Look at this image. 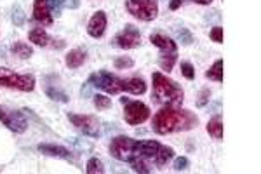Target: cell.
Wrapping results in <instances>:
<instances>
[{
    "instance_id": "33",
    "label": "cell",
    "mask_w": 261,
    "mask_h": 174,
    "mask_svg": "<svg viewBox=\"0 0 261 174\" xmlns=\"http://www.w3.org/2000/svg\"><path fill=\"white\" fill-rule=\"evenodd\" d=\"M185 2H186V0H171V2H169V9L171 11H178Z\"/></svg>"
},
{
    "instance_id": "15",
    "label": "cell",
    "mask_w": 261,
    "mask_h": 174,
    "mask_svg": "<svg viewBox=\"0 0 261 174\" xmlns=\"http://www.w3.org/2000/svg\"><path fill=\"white\" fill-rule=\"evenodd\" d=\"M84 61H85V51L84 49H72L67 54V58H64V64H67L68 68H72V70L82 66Z\"/></svg>"
},
{
    "instance_id": "1",
    "label": "cell",
    "mask_w": 261,
    "mask_h": 174,
    "mask_svg": "<svg viewBox=\"0 0 261 174\" xmlns=\"http://www.w3.org/2000/svg\"><path fill=\"white\" fill-rule=\"evenodd\" d=\"M199 125V117L190 110L178 107H164L153 115L152 127L157 134H174V132L191 131Z\"/></svg>"
},
{
    "instance_id": "9",
    "label": "cell",
    "mask_w": 261,
    "mask_h": 174,
    "mask_svg": "<svg viewBox=\"0 0 261 174\" xmlns=\"http://www.w3.org/2000/svg\"><path fill=\"white\" fill-rule=\"evenodd\" d=\"M0 122L6 125L9 131L16 132V134H23L28 129V120L23 112L11 110L7 107H0Z\"/></svg>"
},
{
    "instance_id": "30",
    "label": "cell",
    "mask_w": 261,
    "mask_h": 174,
    "mask_svg": "<svg viewBox=\"0 0 261 174\" xmlns=\"http://www.w3.org/2000/svg\"><path fill=\"white\" fill-rule=\"evenodd\" d=\"M209 98H211V91L207 87H204L201 92H199V99H197V107L202 108L209 103Z\"/></svg>"
},
{
    "instance_id": "14",
    "label": "cell",
    "mask_w": 261,
    "mask_h": 174,
    "mask_svg": "<svg viewBox=\"0 0 261 174\" xmlns=\"http://www.w3.org/2000/svg\"><path fill=\"white\" fill-rule=\"evenodd\" d=\"M37 150H39L40 153H44V155H47V157H56V159H64V160H72L73 159L70 150L61 147V145L40 143L39 147H37Z\"/></svg>"
},
{
    "instance_id": "6",
    "label": "cell",
    "mask_w": 261,
    "mask_h": 174,
    "mask_svg": "<svg viewBox=\"0 0 261 174\" xmlns=\"http://www.w3.org/2000/svg\"><path fill=\"white\" fill-rule=\"evenodd\" d=\"M136 141L129 136H117L110 143V155L120 162H133L138 159Z\"/></svg>"
},
{
    "instance_id": "20",
    "label": "cell",
    "mask_w": 261,
    "mask_h": 174,
    "mask_svg": "<svg viewBox=\"0 0 261 174\" xmlns=\"http://www.w3.org/2000/svg\"><path fill=\"white\" fill-rule=\"evenodd\" d=\"M46 94H47L51 99L61 101V103H68V101H70V98H68L67 92L61 91V89H58V87H52L51 84H46Z\"/></svg>"
},
{
    "instance_id": "24",
    "label": "cell",
    "mask_w": 261,
    "mask_h": 174,
    "mask_svg": "<svg viewBox=\"0 0 261 174\" xmlns=\"http://www.w3.org/2000/svg\"><path fill=\"white\" fill-rule=\"evenodd\" d=\"M92 101H94V107L97 110H108L112 107V99L105 94H94L92 96Z\"/></svg>"
},
{
    "instance_id": "21",
    "label": "cell",
    "mask_w": 261,
    "mask_h": 174,
    "mask_svg": "<svg viewBox=\"0 0 261 174\" xmlns=\"http://www.w3.org/2000/svg\"><path fill=\"white\" fill-rule=\"evenodd\" d=\"M207 132H209V136H213L214 140L221 141L223 140V122L219 119L209 120V124H207Z\"/></svg>"
},
{
    "instance_id": "16",
    "label": "cell",
    "mask_w": 261,
    "mask_h": 174,
    "mask_svg": "<svg viewBox=\"0 0 261 174\" xmlns=\"http://www.w3.org/2000/svg\"><path fill=\"white\" fill-rule=\"evenodd\" d=\"M28 39H30V42H34L35 46H40V47H47L49 42H52L49 33L44 28H34V30H30Z\"/></svg>"
},
{
    "instance_id": "36",
    "label": "cell",
    "mask_w": 261,
    "mask_h": 174,
    "mask_svg": "<svg viewBox=\"0 0 261 174\" xmlns=\"http://www.w3.org/2000/svg\"><path fill=\"white\" fill-rule=\"evenodd\" d=\"M190 2L199 4V6H209V4H213V0H190Z\"/></svg>"
},
{
    "instance_id": "19",
    "label": "cell",
    "mask_w": 261,
    "mask_h": 174,
    "mask_svg": "<svg viewBox=\"0 0 261 174\" xmlns=\"http://www.w3.org/2000/svg\"><path fill=\"white\" fill-rule=\"evenodd\" d=\"M173 157H174V150L171 147H164V145H162L157 153V159H155V165H157V167H164Z\"/></svg>"
},
{
    "instance_id": "17",
    "label": "cell",
    "mask_w": 261,
    "mask_h": 174,
    "mask_svg": "<svg viewBox=\"0 0 261 174\" xmlns=\"http://www.w3.org/2000/svg\"><path fill=\"white\" fill-rule=\"evenodd\" d=\"M11 52L14 56H18V58H21V59H28V58H31L34 56V49H31L28 44H24V42H14L11 46Z\"/></svg>"
},
{
    "instance_id": "29",
    "label": "cell",
    "mask_w": 261,
    "mask_h": 174,
    "mask_svg": "<svg viewBox=\"0 0 261 174\" xmlns=\"http://www.w3.org/2000/svg\"><path fill=\"white\" fill-rule=\"evenodd\" d=\"M181 74L185 75V79L193 80L195 79V68L190 61H183L181 63Z\"/></svg>"
},
{
    "instance_id": "25",
    "label": "cell",
    "mask_w": 261,
    "mask_h": 174,
    "mask_svg": "<svg viewBox=\"0 0 261 174\" xmlns=\"http://www.w3.org/2000/svg\"><path fill=\"white\" fill-rule=\"evenodd\" d=\"M176 37H178V40L179 42L183 44V46H190L191 42H193V35L190 33L188 31V28H178L176 30Z\"/></svg>"
},
{
    "instance_id": "11",
    "label": "cell",
    "mask_w": 261,
    "mask_h": 174,
    "mask_svg": "<svg viewBox=\"0 0 261 174\" xmlns=\"http://www.w3.org/2000/svg\"><path fill=\"white\" fill-rule=\"evenodd\" d=\"M113 44H115L117 47H120V49H134V47L141 46V33L140 30H138L134 25H125L124 30L120 31V33L115 35V39H113Z\"/></svg>"
},
{
    "instance_id": "34",
    "label": "cell",
    "mask_w": 261,
    "mask_h": 174,
    "mask_svg": "<svg viewBox=\"0 0 261 174\" xmlns=\"http://www.w3.org/2000/svg\"><path fill=\"white\" fill-rule=\"evenodd\" d=\"M64 6L70 7V9H77L80 6V2L79 0H64Z\"/></svg>"
},
{
    "instance_id": "31",
    "label": "cell",
    "mask_w": 261,
    "mask_h": 174,
    "mask_svg": "<svg viewBox=\"0 0 261 174\" xmlns=\"http://www.w3.org/2000/svg\"><path fill=\"white\" fill-rule=\"evenodd\" d=\"M209 37L216 44H223V28L221 26H214L213 30L209 31Z\"/></svg>"
},
{
    "instance_id": "22",
    "label": "cell",
    "mask_w": 261,
    "mask_h": 174,
    "mask_svg": "<svg viewBox=\"0 0 261 174\" xmlns=\"http://www.w3.org/2000/svg\"><path fill=\"white\" fill-rule=\"evenodd\" d=\"M85 172L87 174H103L105 172V167H103V162L96 157L87 160V165H85Z\"/></svg>"
},
{
    "instance_id": "18",
    "label": "cell",
    "mask_w": 261,
    "mask_h": 174,
    "mask_svg": "<svg viewBox=\"0 0 261 174\" xmlns=\"http://www.w3.org/2000/svg\"><path fill=\"white\" fill-rule=\"evenodd\" d=\"M206 77L214 82H223V59H216L213 66L206 72Z\"/></svg>"
},
{
    "instance_id": "3",
    "label": "cell",
    "mask_w": 261,
    "mask_h": 174,
    "mask_svg": "<svg viewBox=\"0 0 261 174\" xmlns=\"http://www.w3.org/2000/svg\"><path fill=\"white\" fill-rule=\"evenodd\" d=\"M152 98L157 103H162L166 107H179L185 99V92L179 84L169 79L167 75L160 74V72H153L152 75Z\"/></svg>"
},
{
    "instance_id": "5",
    "label": "cell",
    "mask_w": 261,
    "mask_h": 174,
    "mask_svg": "<svg viewBox=\"0 0 261 174\" xmlns=\"http://www.w3.org/2000/svg\"><path fill=\"white\" fill-rule=\"evenodd\" d=\"M0 86L21 92H31L35 89V77L30 74H14L9 68L0 66Z\"/></svg>"
},
{
    "instance_id": "35",
    "label": "cell",
    "mask_w": 261,
    "mask_h": 174,
    "mask_svg": "<svg viewBox=\"0 0 261 174\" xmlns=\"http://www.w3.org/2000/svg\"><path fill=\"white\" fill-rule=\"evenodd\" d=\"M80 94H82V96H89V94H91V84H85V86L82 87V91H80Z\"/></svg>"
},
{
    "instance_id": "28",
    "label": "cell",
    "mask_w": 261,
    "mask_h": 174,
    "mask_svg": "<svg viewBox=\"0 0 261 174\" xmlns=\"http://www.w3.org/2000/svg\"><path fill=\"white\" fill-rule=\"evenodd\" d=\"M12 21H14L16 26H23L24 25V13H23V9L19 6H16L14 9H12Z\"/></svg>"
},
{
    "instance_id": "2",
    "label": "cell",
    "mask_w": 261,
    "mask_h": 174,
    "mask_svg": "<svg viewBox=\"0 0 261 174\" xmlns=\"http://www.w3.org/2000/svg\"><path fill=\"white\" fill-rule=\"evenodd\" d=\"M91 87L101 89L107 94H117V92H130V94H145L146 84L140 77H133V79H120V77L110 74L107 70H100L92 74L87 80Z\"/></svg>"
},
{
    "instance_id": "23",
    "label": "cell",
    "mask_w": 261,
    "mask_h": 174,
    "mask_svg": "<svg viewBox=\"0 0 261 174\" xmlns=\"http://www.w3.org/2000/svg\"><path fill=\"white\" fill-rule=\"evenodd\" d=\"M129 164H130V167H133L134 172H141V174L152 172V165H150L146 160H143V159H134L133 162H129Z\"/></svg>"
},
{
    "instance_id": "13",
    "label": "cell",
    "mask_w": 261,
    "mask_h": 174,
    "mask_svg": "<svg viewBox=\"0 0 261 174\" xmlns=\"http://www.w3.org/2000/svg\"><path fill=\"white\" fill-rule=\"evenodd\" d=\"M34 19L44 26L52 25L54 16H52L51 9H49L47 0H34Z\"/></svg>"
},
{
    "instance_id": "26",
    "label": "cell",
    "mask_w": 261,
    "mask_h": 174,
    "mask_svg": "<svg viewBox=\"0 0 261 174\" xmlns=\"http://www.w3.org/2000/svg\"><path fill=\"white\" fill-rule=\"evenodd\" d=\"M113 66H115L117 70H125V68H133L134 66V59L127 58V56H120V58L115 59Z\"/></svg>"
},
{
    "instance_id": "32",
    "label": "cell",
    "mask_w": 261,
    "mask_h": 174,
    "mask_svg": "<svg viewBox=\"0 0 261 174\" xmlns=\"http://www.w3.org/2000/svg\"><path fill=\"white\" fill-rule=\"evenodd\" d=\"M190 165V160L186 159V157H178L176 160H174V171H185V169H188Z\"/></svg>"
},
{
    "instance_id": "10",
    "label": "cell",
    "mask_w": 261,
    "mask_h": 174,
    "mask_svg": "<svg viewBox=\"0 0 261 174\" xmlns=\"http://www.w3.org/2000/svg\"><path fill=\"white\" fill-rule=\"evenodd\" d=\"M124 108V119L129 125H140L143 122H146L150 117V108L146 107L141 101H125Z\"/></svg>"
},
{
    "instance_id": "7",
    "label": "cell",
    "mask_w": 261,
    "mask_h": 174,
    "mask_svg": "<svg viewBox=\"0 0 261 174\" xmlns=\"http://www.w3.org/2000/svg\"><path fill=\"white\" fill-rule=\"evenodd\" d=\"M125 9L140 21H153L158 16L157 0H125Z\"/></svg>"
},
{
    "instance_id": "8",
    "label": "cell",
    "mask_w": 261,
    "mask_h": 174,
    "mask_svg": "<svg viewBox=\"0 0 261 174\" xmlns=\"http://www.w3.org/2000/svg\"><path fill=\"white\" fill-rule=\"evenodd\" d=\"M68 120L72 125H75L82 134L89 137H100L101 136V125L100 120L94 115H79V113H68Z\"/></svg>"
},
{
    "instance_id": "4",
    "label": "cell",
    "mask_w": 261,
    "mask_h": 174,
    "mask_svg": "<svg viewBox=\"0 0 261 174\" xmlns=\"http://www.w3.org/2000/svg\"><path fill=\"white\" fill-rule=\"evenodd\" d=\"M150 42L155 47L160 49V58H158V64L162 70L171 72L178 59V44L174 42L171 37H167L164 33H152L150 35Z\"/></svg>"
},
{
    "instance_id": "27",
    "label": "cell",
    "mask_w": 261,
    "mask_h": 174,
    "mask_svg": "<svg viewBox=\"0 0 261 174\" xmlns=\"http://www.w3.org/2000/svg\"><path fill=\"white\" fill-rule=\"evenodd\" d=\"M47 4H49V9H51L52 16L59 18L61 11H63V6H64V0H47Z\"/></svg>"
},
{
    "instance_id": "12",
    "label": "cell",
    "mask_w": 261,
    "mask_h": 174,
    "mask_svg": "<svg viewBox=\"0 0 261 174\" xmlns=\"http://www.w3.org/2000/svg\"><path fill=\"white\" fill-rule=\"evenodd\" d=\"M107 25H108V19L105 11H97V13L92 14V18L89 19L87 23V33L91 35L92 39H101L107 31Z\"/></svg>"
}]
</instances>
